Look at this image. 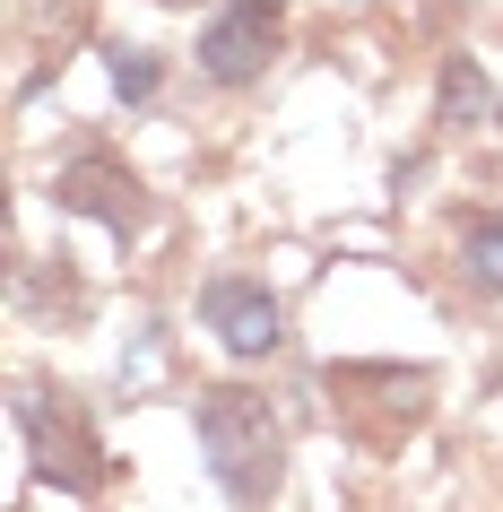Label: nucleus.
Listing matches in <instances>:
<instances>
[{"instance_id": "obj_1", "label": "nucleus", "mask_w": 503, "mask_h": 512, "mask_svg": "<svg viewBox=\"0 0 503 512\" xmlns=\"http://www.w3.org/2000/svg\"><path fill=\"white\" fill-rule=\"evenodd\" d=\"M191 434H200V460H209L217 495L235 512L278 504V486H287V426L269 417L261 391H243V382L200 391V400H191Z\"/></svg>"}, {"instance_id": "obj_2", "label": "nucleus", "mask_w": 503, "mask_h": 512, "mask_svg": "<svg viewBox=\"0 0 503 512\" xmlns=\"http://www.w3.org/2000/svg\"><path fill=\"white\" fill-rule=\"evenodd\" d=\"M330 408H339V434H356L365 452H399L434 417V374L425 365H330Z\"/></svg>"}, {"instance_id": "obj_3", "label": "nucleus", "mask_w": 503, "mask_h": 512, "mask_svg": "<svg viewBox=\"0 0 503 512\" xmlns=\"http://www.w3.org/2000/svg\"><path fill=\"white\" fill-rule=\"evenodd\" d=\"M18 434H27V460L44 486H70V495H96V486L113 478L105 443H96V426H87V408L53 400V391H18Z\"/></svg>"}, {"instance_id": "obj_4", "label": "nucleus", "mask_w": 503, "mask_h": 512, "mask_svg": "<svg viewBox=\"0 0 503 512\" xmlns=\"http://www.w3.org/2000/svg\"><path fill=\"white\" fill-rule=\"evenodd\" d=\"M53 200H61V209H79V217H96V226L122 235V243L148 235V217H157V209H148V183H139L113 148H79V157L53 174Z\"/></svg>"}, {"instance_id": "obj_5", "label": "nucleus", "mask_w": 503, "mask_h": 512, "mask_svg": "<svg viewBox=\"0 0 503 512\" xmlns=\"http://www.w3.org/2000/svg\"><path fill=\"white\" fill-rule=\"evenodd\" d=\"M278 53H287L278 9H269V0H226L209 18V35H200V79L209 87H252Z\"/></svg>"}, {"instance_id": "obj_6", "label": "nucleus", "mask_w": 503, "mask_h": 512, "mask_svg": "<svg viewBox=\"0 0 503 512\" xmlns=\"http://www.w3.org/2000/svg\"><path fill=\"white\" fill-rule=\"evenodd\" d=\"M200 322L226 339V356H278L287 348V304L261 278H209L200 287Z\"/></svg>"}, {"instance_id": "obj_7", "label": "nucleus", "mask_w": 503, "mask_h": 512, "mask_svg": "<svg viewBox=\"0 0 503 512\" xmlns=\"http://www.w3.org/2000/svg\"><path fill=\"white\" fill-rule=\"evenodd\" d=\"M495 113V79L477 53H443V79H434V122L443 131H477Z\"/></svg>"}, {"instance_id": "obj_8", "label": "nucleus", "mask_w": 503, "mask_h": 512, "mask_svg": "<svg viewBox=\"0 0 503 512\" xmlns=\"http://www.w3.org/2000/svg\"><path fill=\"white\" fill-rule=\"evenodd\" d=\"M460 270H469L477 296H503V209H486V217L460 226Z\"/></svg>"}, {"instance_id": "obj_9", "label": "nucleus", "mask_w": 503, "mask_h": 512, "mask_svg": "<svg viewBox=\"0 0 503 512\" xmlns=\"http://www.w3.org/2000/svg\"><path fill=\"white\" fill-rule=\"evenodd\" d=\"M105 70H113V96L122 105H148L157 96V53L148 44H105Z\"/></svg>"}]
</instances>
